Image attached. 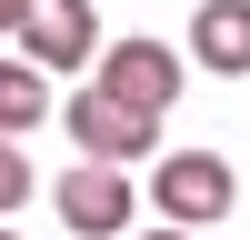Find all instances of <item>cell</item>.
Segmentation results:
<instances>
[{"label": "cell", "instance_id": "obj_1", "mask_svg": "<svg viewBox=\"0 0 250 240\" xmlns=\"http://www.w3.org/2000/svg\"><path fill=\"white\" fill-rule=\"evenodd\" d=\"M90 90L120 100V110H140V120H170V100H180V50H170V40H100Z\"/></svg>", "mask_w": 250, "mask_h": 240}, {"label": "cell", "instance_id": "obj_2", "mask_svg": "<svg viewBox=\"0 0 250 240\" xmlns=\"http://www.w3.org/2000/svg\"><path fill=\"white\" fill-rule=\"evenodd\" d=\"M230 190H240V180H230V160H220V150H170V160L150 170V210H160V230H190V240L230 210Z\"/></svg>", "mask_w": 250, "mask_h": 240}, {"label": "cell", "instance_id": "obj_3", "mask_svg": "<svg viewBox=\"0 0 250 240\" xmlns=\"http://www.w3.org/2000/svg\"><path fill=\"white\" fill-rule=\"evenodd\" d=\"M20 60H30L40 80H50V70H90V60H100L90 0H30V10H20Z\"/></svg>", "mask_w": 250, "mask_h": 240}, {"label": "cell", "instance_id": "obj_4", "mask_svg": "<svg viewBox=\"0 0 250 240\" xmlns=\"http://www.w3.org/2000/svg\"><path fill=\"white\" fill-rule=\"evenodd\" d=\"M60 130H70V140H80V160H100V170H130V160H150V150H160V120L120 110V100H100V90H80L70 110H60Z\"/></svg>", "mask_w": 250, "mask_h": 240}, {"label": "cell", "instance_id": "obj_5", "mask_svg": "<svg viewBox=\"0 0 250 240\" xmlns=\"http://www.w3.org/2000/svg\"><path fill=\"white\" fill-rule=\"evenodd\" d=\"M130 210H140V190H130L120 170H100V160H80V170L60 180V220H70L80 240H120Z\"/></svg>", "mask_w": 250, "mask_h": 240}, {"label": "cell", "instance_id": "obj_6", "mask_svg": "<svg viewBox=\"0 0 250 240\" xmlns=\"http://www.w3.org/2000/svg\"><path fill=\"white\" fill-rule=\"evenodd\" d=\"M190 60L220 80H250V0H200L190 10Z\"/></svg>", "mask_w": 250, "mask_h": 240}, {"label": "cell", "instance_id": "obj_7", "mask_svg": "<svg viewBox=\"0 0 250 240\" xmlns=\"http://www.w3.org/2000/svg\"><path fill=\"white\" fill-rule=\"evenodd\" d=\"M40 120H50V80H40L30 60H0V140L40 130Z\"/></svg>", "mask_w": 250, "mask_h": 240}, {"label": "cell", "instance_id": "obj_8", "mask_svg": "<svg viewBox=\"0 0 250 240\" xmlns=\"http://www.w3.org/2000/svg\"><path fill=\"white\" fill-rule=\"evenodd\" d=\"M30 200V160H20V140H0V220Z\"/></svg>", "mask_w": 250, "mask_h": 240}, {"label": "cell", "instance_id": "obj_9", "mask_svg": "<svg viewBox=\"0 0 250 240\" xmlns=\"http://www.w3.org/2000/svg\"><path fill=\"white\" fill-rule=\"evenodd\" d=\"M20 10H30V0H0V40H20Z\"/></svg>", "mask_w": 250, "mask_h": 240}, {"label": "cell", "instance_id": "obj_10", "mask_svg": "<svg viewBox=\"0 0 250 240\" xmlns=\"http://www.w3.org/2000/svg\"><path fill=\"white\" fill-rule=\"evenodd\" d=\"M140 240H190V230H140Z\"/></svg>", "mask_w": 250, "mask_h": 240}, {"label": "cell", "instance_id": "obj_11", "mask_svg": "<svg viewBox=\"0 0 250 240\" xmlns=\"http://www.w3.org/2000/svg\"><path fill=\"white\" fill-rule=\"evenodd\" d=\"M0 240H20V230H10V220H0Z\"/></svg>", "mask_w": 250, "mask_h": 240}]
</instances>
